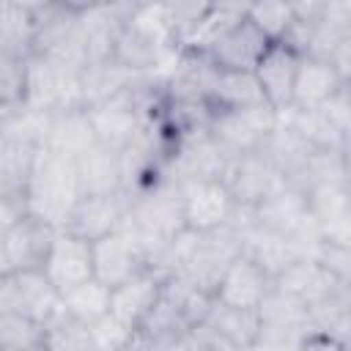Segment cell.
Segmentation results:
<instances>
[{"label":"cell","instance_id":"cell-18","mask_svg":"<svg viewBox=\"0 0 351 351\" xmlns=\"http://www.w3.org/2000/svg\"><path fill=\"white\" fill-rule=\"evenodd\" d=\"M77 178L82 195H115L123 192L121 184V162L118 151H110L104 145H93L77 159Z\"/></svg>","mask_w":351,"mask_h":351},{"label":"cell","instance_id":"cell-13","mask_svg":"<svg viewBox=\"0 0 351 351\" xmlns=\"http://www.w3.org/2000/svg\"><path fill=\"white\" fill-rule=\"evenodd\" d=\"M129 208V197L123 192L115 195H82L69 214L66 225L60 230H69L85 241H96L112 230L121 228L123 214Z\"/></svg>","mask_w":351,"mask_h":351},{"label":"cell","instance_id":"cell-2","mask_svg":"<svg viewBox=\"0 0 351 351\" xmlns=\"http://www.w3.org/2000/svg\"><path fill=\"white\" fill-rule=\"evenodd\" d=\"M22 104L44 112L85 110L82 107V71L52 60L47 55L25 58L22 74Z\"/></svg>","mask_w":351,"mask_h":351},{"label":"cell","instance_id":"cell-24","mask_svg":"<svg viewBox=\"0 0 351 351\" xmlns=\"http://www.w3.org/2000/svg\"><path fill=\"white\" fill-rule=\"evenodd\" d=\"M63 310L80 321L82 326H90L96 321H101L104 315H110V288L101 285L99 280H88L71 291H66L60 296Z\"/></svg>","mask_w":351,"mask_h":351},{"label":"cell","instance_id":"cell-22","mask_svg":"<svg viewBox=\"0 0 351 351\" xmlns=\"http://www.w3.org/2000/svg\"><path fill=\"white\" fill-rule=\"evenodd\" d=\"M14 280L19 291V310L33 321H38L41 326L63 307L60 293L44 277V271H14Z\"/></svg>","mask_w":351,"mask_h":351},{"label":"cell","instance_id":"cell-26","mask_svg":"<svg viewBox=\"0 0 351 351\" xmlns=\"http://www.w3.org/2000/svg\"><path fill=\"white\" fill-rule=\"evenodd\" d=\"M0 351H44V326L25 313H0Z\"/></svg>","mask_w":351,"mask_h":351},{"label":"cell","instance_id":"cell-23","mask_svg":"<svg viewBox=\"0 0 351 351\" xmlns=\"http://www.w3.org/2000/svg\"><path fill=\"white\" fill-rule=\"evenodd\" d=\"M52 118H55L52 112L19 104L0 118V140H11L19 145H30V148H44V143L49 137Z\"/></svg>","mask_w":351,"mask_h":351},{"label":"cell","instance_id":"cell-1","mask_svg":"<svg viewBox=\"0 0 351 351\" xmlns=\"http://www.w3.org/2000/svg\"><path fill=\"white\" fill-rule=\"evenodd\" d=\"M80 197L82 192L77 178V162L52 154L49 148H38L25 186L27 211L60 230Z\"/></svg>","mask_w":351,"mask_h":351},{"label":"cell","instance_id":"cell-6","mask_svg":"<svg viewBox=\"0 0 351 351\" xmlns=\"http://www.w3.org/2000/svg\"><path fill=\"white\" fill-rule=\"evenodd\" d=\"M271 288L291 296L293 302H299L304 310L318 307L340 293L348 291V282H340L332 271H326L318 261L313 258H299L293 263H288L274 280Z\"/></svg>","mask_w":351,"mask_h":351},{"label":"cell","instance_id":"cell-10","mask_svg":"<svg viewBox=\"0 0 351 351\" xmlns=\"http://www.w3.org/2000/svg\"><path fill=\"white\" fill-rule=\"evenodd\" d=\"M90 250H93V280H99L107 288H115L148 269L143 252L121 228L90 241Z\"/></svg>","mask_w":351,"mask_h":351},{"label":"cell","instance_id":"cell-4","mask_svg":"<svg viewBox=\"0 0 351 351\" xmlns=\"http://www.w3.org/2000/svg\"><path fill=\"white\" fill-rule=\"evenodd\" d=\"M178 195H181L184 228L195 233H211L228 228L239 208L228 186L217 178H178Z\"/></svg>","mask_w":351,"mask_h":351},{"label":"cell","instance_id":"cell-16","mask_svg":"<svg viewBox=\"0 0 351 351\" xmlns=\"http://www.w3.org/2000/svg\"><path fill=\"white\" fill-rule=\"evenodd\" d=\"M343 85H348V82L340 80V74L332 69L329 60L299 55V66H296V77H293L291 107L293 110H318Z\"/></svg>","mask_w":351,"mask_h":351},{"label":"cell","instance_id":"cell-32","mask_svg":"<svg viewBox=\"0 0 351 351\" xmlns=\"http://www.w3.org/2000/svg\"><path fill=\"white\" fill-rule=\"evenodd\" d=\"M25 195H0V236H5L22 217H27Z\"/></svg>","mask_w":351,"mask_h":351},{"label":"cell","instance_id":"cell-5","mask_svg":"<svg viewBox=\"0 0 351 351\" xmlns=\"http://www.w3.org/2000/svg\"><path fill=\"white\" fill-rule=\"evenodd\" d=\"M222 184L228 186V192L239 208H255L271 192H277L285 184V178L271 167V162L261 151H250V154L230 159V165L222 176Z\"/></svg>","mask_w":351,"mask_h":351},{"label":"cell","instance_id":"cell-25","mask_svg":"<svg viewBox=\"0 0 351 351\" xmlns=\"http://www.w3.org/2000/svg\"><path fill=\"white\" fill-rule=\"evenodd\" d=\"M44 351H93L90 332L60 307L44 324Z\"/></svg>","mask_w":351,"mask_h":351},{"label":"cell","instance_id":"cell-30","mask_svg":"<svg viewBox=\"0 0 351 351\" xmlns=\"http://www.w3.org/2000/svg\"><path fill=\"white\" fill-rule=\"evenodd\" d=\"M307 332H291V329H269L261 326L255 343L247 351H299L302 337Z\"/></svg>","mask_w":351,"mask_h":351},{"label":"cell","instance_id":"cell-34","mask_svg":"<svg viewBox=\"0 0 351 351\" xmlns=\"http://www.w3.org/2000/svg\"><path fill=\"white\" fill-rule=\"evenodd\" d=\"M0 313H22L19 310V291L14 274L0 277Z\"/></svg>","mask_w":351,"mask_h":351},{"label":"cell","instance_id":"cell-21","mask_svg":"<svg viewBox=\"0 0 351 351\" xmlns=\"http://www.w3.org/2000/svg\"><path fill=\"white\" fill-rule=\"evenodd\" d=\"M200 326H206L208 332L233 343L236 348L247 351L258 337L261 318H258V310H233V307H222V304L214 302Z\"/></svg>","mask_w":351,"mask_h":351},{"label":"cell","instance_id":"cell-3","mask_svg":"<svg viewBox=\"0 0 351 351\" xmlns=\"http://www.w3.org/2000/svg\"><path fill=\"white\" fill-rule=\"evenodd\" d=\"M274 126H277V112L269 104H261L252 110L211 107L206 132L228 156H241V154L258 151V145Z\"/></svg>","mask_w":351,"mask_h":351},{"label":"cell","instance_id":"cell-19","mask_svg":"<svg viewBox=\"0 0 351 351\" xmlns=\"http://www.w3.org/2000/svg\"><path fill=\"white\" fill-rule=\"evenodd\" d=\"M36 38V3L0 0V52L25 60L33 55Z\"/></svg>","mask_w":351,"mask_h":351},{"label":"cell","instance_id":"cell-9","mask_svg":"<svg viewBox=\"0 0 351 351\" xmlns=\"http://www.w3.org/2000/svg\"><path fill=\"white\" fill-rule=\"evenodd\" d=\"M41 271L55 285V291L60 296L66 291L93 280V250H90V241H85V239H80V236H74L69 230H58Z\"/></svg>","mask_w":351,"mask_h":351},{"label":"cell","instance_id":"cell-17","mask_svg":"<svg viewBox=\"0 0 351 351\" xmlns=\"http://www.w3.org/2000/svg\"><path fill=\"white\" fill-rule=\"evenodd\" d=\"M96 145V134L88 118V110H66V112H55L52 126H49V137L44 143V148H49L52 154H60L66 159H80L85 151H90Z\"/></svg>","mask_w":351,"mask_h":351},{"label":"cell","instance_id":"cell-33","mask_svg":"<svg viewBox=\"0 0 351 351\" xmlns=\"http://www.w3.org/2000/svg\"><path fill=\"white\" fill-rule=\"evenodd\" d=\"M299 351H348V346L340 343V340H335V337H329V335L307 332V335L302 337Z\"/></svg>","mask_w":351,"mask_h":351},{"label":"cell","instance_id":"cell-8","mask_svg":"<svg viewBox=\"0 0 351 351\" xmlns=\"http://www.w3.org/2000/svg\"><path fill=\"white\" fill-rule=\"evenodd\" d=\"M271 291V277L244 252H239L214 285V302L233 310H258Z\"/></svg>","mask_w":351,"mask_h":351},{"label":"cell","instance_id":"cell-12","mask_svg":"<svg viewBox=\"0 0 351 351\" xmlns=\"http://www.w3.org/2000/svg\"><path fill=\"white\" fill-rule=\"evenodd\" d=\"M318 236L326 244L351 247V206L348 184H318L304 192Z\"/></svg>","mask_w":351,"mask_h":351},{"label":"cell","instance_id":"cell-14","mask_svg":"<svg viewBox=\"0 0 351 351\" xmlns=\"http://www.w3.org/2000/svg\"><path fill=\"white\" fill-rule=\"evenodd\" d=\"M296 66H299V55L291 47L277 41V44H269V49L263 52V58L258 60V66L252 71L266 104L274 112H282L291 107Z\"/></svg>","mask_w":351,"mask_h":351},{"label":"cell","instance_id":"cell-31","mask_svg":"<svg viewBox=\"0 0 351 351\" xmlns=\"http://www.w3.org/2000/svg\"><path fill=\"white\" fill-rule=\"evenodd\" d=\"M321 115L329 121V126L348 140V132H351V104H348V85H343L335 96L326 99L324 107H318Z\"/></svg>","mask_w":351,"mask_h":351},{"label":"cell","instance_id":"cell-11","mask_svg":"<svg viewBox=\"0 0 351 351\" xmlns=\"http://www.w3.org/2000/svg\"><path fill=\"white\" fill-rule=\"evenodd\" d=\"M162 282L165 277L154 269H145L140 274H134L132 280L110 288V315L126 326L129 332H140V326L145 324L148 313L154 310V304L162 296Z\"/></svg>","mask_w":351,"mask_h":351},{"label":"cell","instance_id":"cell-28","mask_svg":"<svg viewBox=\"0 0 351 351\" xmlns=\"http://www.w3.org/2000/svg\"><path fill=\"white\" fill-rule=\"evenodd\" d=\"M90 332V343H93V351H126L134 332H129L126 326H121L112 315H104L101 321L90 324L88 326Z\"/></svg>","mask_w":351,"mask_h":351},{"label":"cell","instance_id":"cell-7","mask_svg":"<svg viewBox=\"0 0 351 351\" xmlns=\"http://www.w3.org/2000/svg\"><path fill=\"white\" fill-rule=\"evenodd\" d=\"M269 38L247 19V11L244 16L228 27L206 52L203 58L219 69V71H239V74H252L258 60L263 58V52L269 49Z\"/></svg>","mask_w":351,"mask_h":351},{"label":"cell","instance_id":"cell-27","mask_svg":"<svg viewBox=\"0 0 351 351\" xmlns=\"http://www.w3.org/2000/svg\"><path fill=\"white\" fill-rule=\"evenodd\" d=\"M247 19L271 41H282L293 25L291 3H247Z\"/></svg>","mask_w":351,"mask_h":351},{"label":"cell","instance_id":"cell-20","mask_svg":"<svg viewBox=\"0 0 351 351\" xmlns=\"http://www.w3.org/2000/svg\"><path fill=\"white\" fill-rule=\"evenodd\" d=\"M266 104L255 74H239V71H214L211 88H208V107L217 110H252Z\"/></svg>","mask_w":351,"mask_h":351},{"label":"cell","instance_id":"cell-35","mask_svg":"<svg viewBox=\"0 0 351 351\" xmlns=\"http://www.w3.org/2000/svg\"><path fill=\"white\" fill-rule=\"evenodd\" d=\"M8 274H14V269H11V261H8V252H5V244L0 236V277H8Z\"/></svg>","mask_w":351,"mask_h":351},{"label":"cell","instance_id":"cell-15","mask_svg":"<svg viewBox=\"0 0 351 351\" xmlns=\"http://www.w3.org/2000/svg\"><path fill=\"white\" fill-rule=\"evenodd\" d=\"M55 233L58 230L49 222L38 219L36 214L22 217L3 236V244H5V252H8V261H11V269L14 271H41L44 269V261H47V252L52 247Z\"/></svg>","mask_w":351,"mask_h":351},{"label":"cell","instance_id":"cell-29","mask_svg":"<svg viewBox=\"0 0 351 351\" xmlns=\"http://www.w3.org/2000/svg\"><path fill=\"white\" fill-rule=\"evenodd\" d=\"M313 261H318L326 271H332L340 282L351 280V250L348 247H337V244H326L321 241L313 252Z\"/></svg>","mask_w":351,"mask_h":351}]
</instances>
